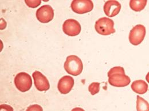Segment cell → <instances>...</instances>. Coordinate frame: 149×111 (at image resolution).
<instances>
[{
    "mask_svg": "<svg viewBox=\"0 0 149 111\" xmlns=\"http://www.w3.org/2000/svg\"><path fill=\"white\" fill-rule=\"evenodd\" d=\"M0 111H13V108L8 104L0 105Z\"/></svg>",
    "mask_w": 149,
    "mask_h": 111,
    "instance_id": "cell-19",
    "label": "cell"
},
{
    "mask_svg": "<svg viewBox=\"0 0 149 111\" xmlns=\"http://www.w3.org/2000/svg\"><path fill=\"white\" fill-rule=\"evenodd\" d=\"M25 2L28 6L32 8H37L41 3V0H25Z\"/></svg>",
    "mask_w": 149,
    "mask_h": 111,
    "instance_id": "cell-16",
    "label": "cell"
},
{
    "mask_svg": "<svg viewBox=\"0 0 149 111\" xmlns=\"http://www.w3.org/2000/svg\"><path fill=\"white\" fill-rule=\"evenodd\" d=\"M54 17L53 8L48 5H45L40 7L36 11L37 19L42 23H48L51 21Z\"/></svg>",
    "mask_w": 149,
    "mask_h": 111,
    "instance_id": "cell-7",
    "label": "cell"
},
{
    "mask_svg": "<svg viewBox=\"0 0 149 111\" xmlns=\"http://www.w3.org/2000/svg\"><path fill=\"white\" fill-rule=\"evenodd\" d=\"M113 21L107 17H102L96 21L95 28L97 33L103 36H108L115 32Z\"/></svg>",
    "mask_w": 149,
    "mask_h": 111,
    "instance_id": "cell-2",
    "label": "cell"
},
{
    "mask_svg": "<svg viewBox=\"0 0 149 111\" xmlns=\"http://www.w3.org/2000/svg\"><path fill=\"white\" fill-rule=\"evenodd\" d=\"M63 30L69 36H76L81 32V26L78 21L74 19L66 20L63 25Z\"/></svg>",
    "mask_w": 149,
    "mask_h": 111,
    "instance_id": "cell-6",
    "label": "cell"
},
{
    "mask_svg": "<svg viewBox=\"0 0 149 111\" xmlns=\"http://www.w3.org/2000/svg\"><path fill=\"white\" fill-rule=\"evenodd\" d=\"M146 36V28L142 25H137L130 31L129 40L132 45L137 46L144 40Z\"/></svg>",
    "mask_w": 149,
    "mask_h": 111,
    "instance_id": "cell-4",
    "label": "cell"
},
{
    "mask_svg": "<svg viewBox=\"0 0 149 111\" xmlns=\"http://www.w3.org/2000/svg\"><path fill=\"white\" fill-rule=\"evenodd\" d=\"M26 111H43V110L40 106L38 104H34L28 107Z\"/></svg>",
    "mask_w": 149,
    "mask_h": 111,
    "instance_id": "cell-18",
    "label": "cell"
},
{
    "mask_svg": "<svg viewBox=\"0 0 149 111\" xmlns=\"http://www.w3.org/2000/svg\"><path fill=\"white\" fill-rule=\"evenodd\" d=\"M131 87L134 92L138 94H144L148 90V85L143 80H138L133 82Z\"/></svg>",
    "mask_w": 149,
    "mask_h": 111,
    "instance_id": "cell-12",
    "label": "cell"
},
{
    "mask_svg": "<svg viewBox=\"0 0 149 111\" xmlns=\"http://www.w3.org/2000/svg\"><path fill=\"white\" fill-rule=\"evenodd\" d=\"M104 12L106 16L112 17L116 16L120 11L121 5L117 1H108L104 5Z\"/></svg>",
    "mask_w": 149,
    "mask_h": 111,
    "instance_id": "cell-11",
    "label": "cell"
},
{
    "mask_svg": "<svg viewBox=\"0 0 149 111\" xmlns=\"http://www.w3.org/2000/svg\"><path fill=\"white\" fill-rule=\"evenodd\" d=\"M115 73H121V74H125V70L123 67L118 66V67H114L110 69V70L109 71L107 75L108 76L111 74H115Z\"/></svg>",
    "mask_w": 149,
    "mask_h": 111,
    "instance_id": "cell-17",
    "label": "cell"
},
{
    "mask_svg": "<svg viewBox=\"0 0 149 111\" xmlns=\"http://www.w3.org/2000/svg\"><path fill=\"white\" fill-rule=\"evenodd\" d=\"M74 86V79L71 76H64L61 77L58 83L57 88L62 94L70 92Z\"/></svg>",
    "mask_w": 149,
    "mask_h": 111,
    "instance_id": "cell-10",
    "label": "cell"
},
{
    "mask_svg": "<svg viewBox=\"0 0 149 111\" xmlns=\"http://www.w3.org/2000/svg\"><path fill=\"white\" fill-rule=\"evenodd\" d=\"M15 84L19 91L25 92L29 91L32 87V78L29 74L26 73H20L15 78Z\"/></svg>",
    "mask_w": 149,
    "mask_h": 111,
    "instance_id": "cell-3",
    "label": "cell"
},
{
    "mask_svg": "<svg viewBox=\"0 0 149 111\" xmlns=\"http://www.w3.org/2000/svg\"><path fill=\"white\" fill-rule=\"evenodd\" d=\"M147 2L146 0H131L130 1V6L132 10L140 12L145 9Z\"/></svg>",
    "mask_w": 149,
    "mask_h": 111,
    "instance_id": "cell-13",
    "label": "cell"
},
{
    "mask_svg": "<svg viewBox=\"0 0 149 111\" xmlns=\"http://www.w3.org/2000/svg\"><path fill=\"white\" fill-rule=\"evenodd\" d=\"M146 79L147 80V82L149 83V72L148 73V74L146 75Z\"/></svg>",
    "mask_w": 149,
    "mask_h": 111,
    "instance_id": "cell-21",
    "label": "cell"
},
{
    "mask_svg": "<svg viewBox=\"0 0 149 111\" xmlns=\"http://www.w3.org/2000/svg\"><path fill=\"white\" fill-rule=\"evenodd\" d=\"M88 91L92 95H94L100 91V83L97 82L92 83L88 87Z\"/></svg>",
    "mask_w": 149,
    "mask_h": 111,
    "instance_id": "cell-15",
    "label": "cell"
},
{
    "mask_svg": "<svg viewBox=\"0 0 149 111\" xmlns=\"http://www.w3.org/2000/svg\"><path fill=\"white\" fill-rule=\"evenodd\" d=\"M35 86L37 90L40 91H47L49 89L50 85L47 77L39 71H35L33 73Z\"/></svg>",
    "mask_w": 149,
    "mask_h": 111,
    "instance_id": "cell-9",
    "label": "cell"
},
{
    "mask_svg": "<svg viewBox=\"0 0 149 111\" xmlns=\"http://www.w3.org/2000/svg\"><path fill=\"white\" fill-rule=\"evenodd\" d=\"M72 10L77 14L88 13L93 8V3L90 0H74L71 3Z\"/></svg>",
    "mask_w": 149,
    "mask_h": 111,
    "instance_id": "cell-5",
    "label": "cell"
},
{
    "mask_svg": "<svg viewBox=\"0 0 149 111\" xmlns=\"http://www.w3.org/2000/svg\"><path fill=\"white\" fill-rule=\"evenodd\" d=\"M64 66L68 74L74 76L80 75L83 69V64L81 59L76 56H68Z\"/></svg>",
    "mask_w": 149,
    "mask_h": 111,
    "instance_id": "cell-1",
    "label": "cell"
},
{
    "mask_svg": "<svg viewBox=\"0 0 149 111\" xmlns=\"http://www.w3.org/2000/svg\"><path fill=\"white\" fill-rule=\"evenodd\" d=\"M136 111H149V103L139 95L136 96Z\"/></svg>",
    "mask_w": 149,
    "mask_h": 111,
    "instance_id": "cell-14",
    "label": "cell"
},
{
    "mask_svg": "<svg viewBox=\"0 0 149 111\" xmlns=\"http://www.w3.org/2000/svg\"><path fill=\"white\" fill-rule=\"evenodd\" d=\"M108 77L110 84L114 87H123L130 83V78L125 74L115 73L109 75Z\"/></svg>",
    "mask_w": 149,
    "mask_h": 111,
    "instance_id": "cell-8",
    "label": "cell"
},
{
    "mask_svg": "<svg viewBox=\"0 0 149 111\" xmlns=\"http://www.w3.org/2000/svg\"><path fill=\"white\" fill-rule=\"evenodd\" d=\"M71 111H85L83 108H79V107H77V108H74Z\"/></svg>",
    "mask_w": 149,
    "mask_h": 111,
    "instance_id": "cell-20",
    "label": "cell"
}]
</instances>
